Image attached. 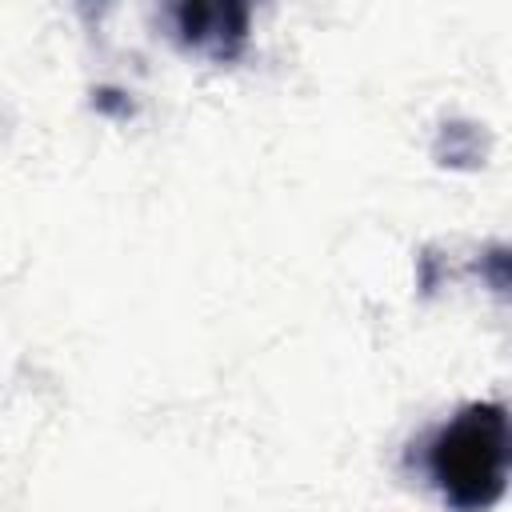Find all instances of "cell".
<instances>
[{
  "mask_svg": "<svg viewBox=\"0 0 512 512\" xmlns=\"http://www.w3.org/2000/svg\"><path fill=\"white\" fill-rule=\"evenodd\" d=\"M424 472L456 512H484L508 484V412L496 400H472L424 444Z\"/></svg>",
  "mask_w": 512,
  "mask_h": 512,
  "instance_id": "6da1fadb",
  "label": "cell"
},
{
  "mask_svg": "<svg viewBox=\"0 0 512 512\" xmlns=\"http://www.w3.org/2000/svg\"><path fill=\"white\" fill-rule=\"evenodd\" d=\"M176 32L184 44L228 60L240 52L244 36H248V8L244 4H176Z\"/></svg>",
  "mask_w": 512,
  "mask_h": 512,
  "instance_id": "7a4b0ae2",
  "label": "cell"
}]
</instances>
